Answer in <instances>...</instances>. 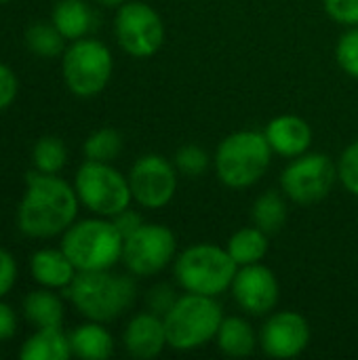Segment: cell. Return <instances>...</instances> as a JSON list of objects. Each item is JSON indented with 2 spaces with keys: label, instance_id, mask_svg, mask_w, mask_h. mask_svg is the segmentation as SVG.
<instances>
[{
  "label": "cell",
  "instance_id": "cell-1",
  "mask_svg": "<svg viewBox=\"0 0 358 360\" xmlns=\"http://www.w3.org/2000/svg\"><path fill=\"white\" fill-rule=\"evenodd\" d=\"M76 190L57 175L25 173V192L17 207V228L30 238H53L63 234L78 215Z\"/></svg>",
  "mask_w": 358,
  "mask_h": 360
},
{
  "label": "cell",
  "instance_id": "cell-2",
  "mask_svg": "<svg viewBox=\"0 0 358 360\" xmlns=\"http://www.w3.org/2000/svg\"><path fill=\"white\" fill-rule=\"evenodd\" d=\"M63 293L84 319L106 325L120 319L133 306L137 287L131 276L93 270L78 272Z\"/></svg>",
  "mask_w": 358,
  "mask_h": 360
},
{
  "label": "cell",
  "instance_id": "cell-3",
  "mask_svg": "<svg viewBox=\"0 0 358 360\" xmlns=\"http://www.w3.org/2000/svg\"><path fill=\"white\" fill-rule=\"evenodd\" d=\"M272 158V148L260 131H236L228 135L213 156L215 173L228 188L243 190L257 184Z\"/></svg>",
  "mask_w": 358,
  "mask_h": 360
},
{
  "label": "cell",
  "instance_id": "cell-4",
  "mask_svg": "<svg viewBox=\"0 0 358 360\" xmlns=\"http://www.w3.org/2000/svg\"><path fill=\"white\" fill-rule=\"evenodd\" d=\"M162 321L167 329V344L173 350L190 352L215 340L224 321V312L215 297L186 293L177 297Z\"/></svg>",
  "mask_w": 358,
  "mask_h": 360
},
{
  "label": "cell",
  "instance_id": "cell-5",
  "mask_svg": "<svg viewBox=\"0 0 358 360\" xmlns=\"http://www.w3.org/2000/svg\"><path fill=\"white\" fill-rule=\"evenodd\" d=\"M124 238L106 217L74 221L61 238V249L78 272L112 270L122 259Z\"/></svg>",
  "mask_w": 358,
  "mask_h": 360
},
{
  "label": "cell",
  "instance_id": "cell-6",
  "mask_svg": "<svg viewBox=\"0 0 358 360\" xmlns=\"http://www.w3.org/2000/svg\"><path fill=\"white\" fill-rule=\"evenodd\" d=\"M236 272L228 249L209 243L192 245L175 259V278L186 293L217 297L232 287Z\"/></svg>",
  "mask_w": 358,
  "mask_h": 360
},
{
  "label": "cell",
  "instance_id": "cell-7",
  "mask_svg": "<svg viewBox=\"0 0 358 360\" xmlns=\"http://www.w3.org/2000/svg\"><path fill=\"white\" fill-rule=\"evenodd\" d=\"M78 200L99 217H114L131 207L133 194L129 177H124L110 162L84 160L74 177Z\"/></svg>",
  "mask_w": 358,
  "mask_h": 360
},
{
  "label": "cell",
  "instance_id": "cell-8",
  "mask_svg": "<svg viewBox=\"0 0 358 360\" xmlns=\"http://www.w3.org/2000/svg\"><path fill=\"white\" fill-rule=\"evenodd\" d=\"M114 70V59L110 49L95 38H78L74 40L61 57V72L65 86L76 97H95L99 95Z\"/></svg>",
  "mask_w": 358,
  "mask_h": 360
},
{
  "label": "cell",
  "instance_id": "cell-9",
  "mask_svg": "<svg viewBox=\"0 0 358 360\" xmlns=\"http://www.w3.org/2000/svg\"><path fill=\"white\" fill-rule=\"evenodd\" d=\"M338 165L327 154H302L281 173L283 194L298 205H317L338 181Z\"/></svg>",
  "mask_w": 358,
  "mask_h": 360
},
{
  "label": "cell",
  "instance_id": "cell-10",
  "mask_svg": "<svg viewBox=\"0 0 358 360\" xmlns=\"http://www.w3.org/2000/svg\"><path fill=\"white\" fill-rule=\"evenodd\" d=\"M114 34L120 49L137 59H148L165 42V25L160 15L146 2H124L114 17Z\"/></svg>",
  "mask_w": 358,
  "mask_h": 360
},
{
  "label": "cell",
  "instance_id": "cell-11",
  "mask_svg": "<svg viewBox=\"0 0 358 360\" xmlns=\"http://www.w3.org/2000/svg\"><path fill=\"white\" fill-rule=\"evenodd\" d=\"M175 234L160 224H143L122 245V262L133 276H154L175 257Z\"/></svg>",
  "mask_w": 358,
  "mask_h": 360
},
{
  "label": "cell",
  "instance_id": "cell-12",
  "mask_svg": "<svg viewBox=\"0 0 358 360\" xmlns=\"http://www.w3.org/2000/svg\"><path fill=\"white\" fill-rule=\"evenodd\" d=\"M129 186L139 207L162 209L175 196L177 169L160 154H146L131 167Z\"/></svg>",
  "mask_w": 358,
  "mask_h": 360
},
{
  "label": "cell",
  "instance_id": "cell-13",
  "mask_svg": "<svg viewBox=\"0 0 358 360\" xmlns=\"http://www.w3.org/2000/svg\"><path fill=\"white\" fill-rule=\"evenodd\" d=\"M230 289L241 310H245L251 316L270 314L276 308L281 295V287L274 272L262 264L243 266L236 272Z\"/></svg>",
  "mask_w": 358,
  "mask_h": 360
},
{
  "label": "cell",
  "instance_id": "cell-14",
  "mask_svg": "<svg viewBox=\"0 0 358 360\" xmlns=\"http://www.w3.org/2000/svg\"><path fill=\"white\" fill-rule=\"evenodd\" d=\"M310 344V325L308 321L293 310H283L272 314L262 331L260 346L264 354L272 359H295Z\"/></svg>",
  "mask_w": 358,
  "mask_h": 360
},
{
  "label": "cell",
  "instance_id": "cell-15",
  "mask_svg": "<svg viewBox=\"0 0 358 360\" xmlns=\"http://www.w3.org/2000/svg\"><path fill=\"white\" fill-rule=\"evenodd\" d=\"M124 350L139 360H150L158 356L167 344V329L162 316L154 312H141L133 316L122 335Z\"/></svg>",
  "mask_w": 358,
  "mask_h": 360
},
{
  "label": "cell",
  "instance_id": "cell-16",
  "mask_svg": "<svg viewBox=\"0 0 358 360\" xmlns=\"http://www.w3.org/2000/svg\"><path fill=\"white\" fill-rule=\"evenodd\" d=\"M274 154L285 158H298L306 154L312 146V129L310 124L293 114H283L272 118L264 131Z\"/></svg>",
  "mask_w": 358,
  "mask_h": 360
},
{
  "label": "cell",
  "instance_id": "cell-17",
  "mask_svg": "<svg viewBox=\"0 0 358 360\" xmlns=\"http://www.w3.org/2000/svg\"><path fill=\"white\" fill-rule=\"evenodd\" d=\"M30 272L34 281L53 291H65L76 278L78 270L63 253V249H40L30 259Z\"/></svg>",
  "mask_w": 358,
  "mask_h": 360
},
{
  "label": "cell",
  "instance_id": "cell-18",
  "mask_svg": "<svg viewBox=\"0 0 358 360\" xmlns=\"http://www.w3.org/2000/svg\"><path fill=\"white\" fill-rule=\"evenodd\" d=\"M70 356V335H65L61 327L36 329L34 335H30L19 348L21 360H68Z\"/></svg>",
  "mask_w": 358,
  "mask_h": 360
},
{
  "label": "cell",
  "instance_id": "cell-19",
  "mask_svg": "<svg viewBox=\"0 0 358 360\" xmlns=\"http://www.w3.org/2000/svg\"><path fill=\"white\" fill-rule=\"evenodd\" d=\"M72 356L82 360H106L114 354V338L103 323L89 321L70 333Z\"/></svg>",
  "mask_w": 358,
  "mask_h": 360
},
{
  "label": "cell",
  "instance_id": "cell-20",
  "mask_svg": "<svg viewBox=\"0 0 358 360\" xmlns=\"http://www.w3.org/2000/svg\"><path fill=\"white\" fill-rule=\"evenodd\" d=\"M51 21L65 40H78L93 30L95 15L84 0H59L53 8Z\"/></svg>",
  "mask_w": 358,
  "mask_h": 360
},
{
  "label": "cell",
  "instance_id": "cell-21",
  "mask_svg": "<svg viewBox=\"0 0 358 360\" xmlns=\"http://www.w3.org/2000/svg\"><path fill=\"white\" fill-rule=\"evenodd\" d=\"M23 316L27 323H32L36 329H44V327H61L63 325V316H65V308L63 302L57 293H53V289H36L32 291L23 302Z\"/></svg>",
  "mask_w": 358,
  "mask_h": 360
},
{
  "label": "cell",
  "instance_id": "cell-22",
  "mask_svg": "<svg viewBox=\"0 0 358 360\" xmlns=\"http://www.w3.org/2000/svg\"><path fill=\"white\" fill-rule=\"evenodd\" d=\"M217 348L234 359H243L253 354L255 344H257V335L251 327L249 321L241 319V316H228L222 321L219 331L215 335Z\"/></svg>",
  "mask_w": 358,
  "mask_h": 360
},
{
  "label": "cell",
  "instance_id": "cell-23",
  "mask_svg": "<svg viewBox=\"0 0 358 360\" xmlns=\"http://www.w3.org/2000/svg\"><path fill=\"white\" fill-rule=\"evenodd\" d=\"M268 236L270 234H266L257 226H249V228L234 232L230 236L226 249L238 268L251 266V264H262V259L268 255V249H270Z\"/></svg>",
  "mask_w": 358,
  "mask_h": 360
},
{
  "label": "cell",
  "instance_id": "cell-24",
  "mask_svg": "<svg viewBox=\"0 0 358 360\" xmlns=\"http://www.w3.org/2000/svg\"><path fill=\"white\" fill-rule=\"evenodd\" d=\"M289 217V207L285 202V196L268 190L264 192L251 207V219L253 226L264 230L266 234H276L283 230L285 221Z\"/></svg>",
  "mask_w": 358,
  "mask_h": 360
},
{
  "label": "cell",
  "instance_id": "cell-25",
  "mask_svg": "<svg viewBox=\"0 0 358 360\" xmlns=\"http://www.w3.org/2000/svg\"><path fill=\"white\" fill-rule=\"evenodd\" d=\"M25 44L34 55L44 57V59L59 57L65 51V38L53 25V21L51 23H42V21L32 23L25 32Z\"/></svg>",
  "mask_w": 358,
  "mask_h": 360
},
{
  "label": "cell",
  "instance_id": "cell-26",
  "mask_svg": "<svg viewBox=\"0 0 358 360\" xmlns=\"http://www.w3.org/2000/svg\"><path fill=\"white\" fill-rule=\"evenodd\" d=\"M32 160H34V169L36 171L49 173V175H57L68 165V148L55 135L40 137L36 141L34 150H32Z\"/></svg>",
  "mask_w": 358,
  "mask_h": 360
},
{
  "label": "cell",
  "instance_id": "cell-27",
  "mask_svg": "<svg viewBox=\"0 0 358 360\" xmlns=\"http://www.w3.org/2000/svg\"><path fill=\"white\" fill-rule=\"evenodd\" d=\"M120 150H122V135L110 127L91 133L82 146L87 160H97V162H112L120 154Z\"/></svg>",
  "mask_w": 358,
  "mask_h": 360
},
{
  "label": "cell",
  "instance_id": "cell-28",
  "mask_svg": "<svg viewBox=\"0 0 358 360\" xmlns=\"http://www.w3.org/2000/svg\"><path fill=\"white\" fill-rule=\"evenodd\" d=\"M173 165L186 177H200L209 167V154L196 143H186L175 152Z\"/></svg>",
  "mask_w": 358,
  "mask_h": 360
},
{
  "label": "cell",
  "instance_id": "cell-29",
  "mask_svg": "<svg viewBox=\"0 0 358 360\" xmlns=\"http://www.w3.org/2000/svg\"><path fill=\"white\" fill-rule=\"evenodd\" d=\"M335 57H338V63L340 68L352 76L358 78V25L350 27L338 42V49H335Z\"/></svg>",
  "mask_w": 358,
  "mask_h": 360
},
{
  "label": "cell",
  "instance_id": "cell-30",
  "mask_svg": "<svg viewBox=\"0 0 358 360\" xmlns=\"http://www.w3.org/2000/svg\"><path fill=\"white\" fill-rule=\"evenodd\" d=\"M338 177L350 194L358 196V141H352L344 150L338 162Z\"/></svg>",
  "mask_w": 358,
  "mask_h": 360
},
{
  "label": "cell",
  "instance_id": "cell-31",
  "mask_svg": "<svg viewBox=\"0 0 358 360\" xmlns=\"http://www.w3.org/2000/svg\"><path fill=\"white\" fill-rule=\"evenodd\" d=\"M327 15L348 27L358 25V0H323Z\"/></svg>",
  "mask_w": 358,
  "mask_h": 360
},
{
  "label": "cell",
  "instance_id": "cell-32",
  "mask_svg": "<svg viewBox=\"0 0 358 360\" xmlns=\"http://www.w3.org/2000/svg\"><path fill=\"white\" fill-rule=\"evenodd\" d=\"M175 302H177V295H175V289L171 285H156L146 295L148 310L158 314V316H165L173 308Z\"/></svg>",
  "mask_w": 358,
  "mask_h": 360
},
{
  "label": "cell",
  "instance_id": "cell-33",
  "mask_svg": "<svg viewBox=\"0 0 358 360\" xmlns=\"http://www.w3.org/2000/svg\"><path fill=\"white\" fill-rule=\"evenodd\" d=\"M17 283V262L15 257L0 247V300L11 293V289Z\"/></svg>",
  "mask_w": 358,
  "mask_h": 360
},
{
  "label": "cell",
  "instance_id": "cell-34",
  "mask_svg": "<svg viewBox=\"0 0 358 360\" xmlns=\"http://www.w3.org/2000/svg\"><path fill=\"white\" fill-rule=\"evenodd\" d=\"M17 91H19V82H17L15 72L8 65L0 63V112L6 110L15 101Z\"/></svg>",
  "mask_w": 358,
  "mask_h": 360
},
{
  "label": "cell",
  "instance_id": "cell-35",
  "mask_svg": "<svg viewBox=\"0 0 358 360\" xmlns=\"http://www.w3.org/2000/svg\"><path fill=\"white\" fill-rule=\"evenodd\" d=\"M112 224L116 226V230L120 232V236L127 238V236H131L135 230H139L143 226V219H141V215L137 211L124 209V211H120L118 215L112 217Z\"/></svg>",
  "mask_w": 358,
  "mask_h": 360
},
{
  "label": "cell",
  "instance_id": "cell-36",
  "mask_svg": "<svg viewBox=\"0 0 358 360\" xmlns=\"http://www.w3.org/2000/svg\"><path fill=\"white\" fill-rule=\"evenodd\" d=\"M15 333H17V314L8 304L0 302V344L13 340Z\"/></svg>",
  "mask_w": 358,
  "mask_h": 360
},
{
  "label": "cell",
  "instance_id": "cell-37",
  "mask_svg": "<svg viewBox=\"0 0 358 360\" xmlns=\"http://www.w3.org/2000/svg\"><path fill=\"white\" fill-rule=\"evenodd\" d=\"M97 4H101V6H108V8H118V6H122L127 0H95Z\"/></svg>",
  "mask_w": 358,
  "mask_h": 360
},
{
  "label": "cell",
  "instance_id": "cell-38",
  "mask_svg": "<svg viewBox=\"0 0 358 360\" xmlns=\"http://www.w3.org/2000/svg\"><path fill=\"white\" fill-rule=\"evenodd\" d=\"M4 2H11V0H0V4H4Z\"/></svg>",
  "mask_w": 358,
  "mask_h": 360
}]
</instances>
